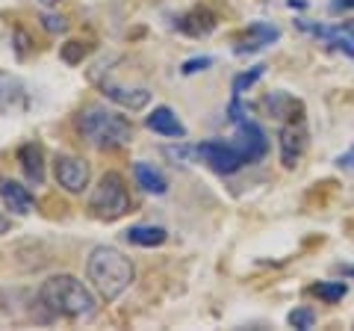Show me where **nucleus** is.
Instances as JSON below:
<instances>
[{"mask_svg": "<svg viewBox=\"0 0 354 331\" xmlns=\"http://www.w3.org/2000/svg\"><path fill=\"white\" fill-rule=\"evenodd\" d=\"M334 9H354V0H330Z\"/></svg>", "mask_w": 354, "mask_h": 331, "instance_id": "27", "label": "nucleus"}, {"mask_svg": "<svg viewBox=\"0 0 354 331\" xmlns=\"http://www.w3.org/2000/svg\"><path fill=\"white\" fill-rule=\"evenodd\" d=\"M133 178H136V184L151 195H165L169 193V178H165L153 163H142V160L133 163Z\"/></svg>", "mask_w": 354, "mask_h": 331, "instance_id": "18", "label": "nucleus"}, {"mask_svg": "<svg viewBox=\"0 0 354 331\" xmlns=\"http://www.w3.org/2000/svg\"><path fill=\"white\" fill-rule=\"evenodd\" d=\"M234 142L242 148V154H245L248 163H257V160H263L266 154H269V136H266V130L257 125V121L242 118L239 125H236Z\"/></svg>", "mask_w": 354, "mask_h": 331, "instance_id": "7", "label": "nucleus"}, {"mask_svg": "<svg viewBox=\"0 0 354 331\" xmlns=\"http://www.w3.org/2000/svg\"><path fill=\"white\" fill-rule=\"evenodd\" d=\"M278 142H281V163H283V169H295L298 157H301L304 148H307V130H304V125H301V121H290V125H283L281 134H278Z\"/></svg>", "mask_w": 354, "mask_h": 331, "instance_id": "9", "label": "nucleus"}, {"mask_svg": "<svg viewBox=\"0 0 354 331\" xmlns=\"http://www.w3.org/2000/svg\"><path fill=\"white\" fill-rule=\"evenodd\" d=\"M0 198H3L6 211L15 216H30L32 207H36V198L27 190L24 184H18L12 178H0Z\"/></svg>", "mask_w": 354, "mask_h": 331, "instance_id": "11", "label": "nucleus"}, {"mask_svg": "<svg viewBox=\"0 0 354 331\" xmlns=\"http://www.w3.org/2000/svg\"><path fill=\"white\" fill-rule=\"evenodd\" d=\"M130 193L124 186V178H121L118 172H106L101 175V181L88 195V211H92L95 219H101V222H115V219L127 216L130 213Z\"/></svg>", "mask_w": 354, "mask_h": 331, "instance_id": "4", "label": "nucleus"}, {"mask_svg": "<svg viewBox=\"0 0 354 331\" xmlns=\"http://www.w3.org/2000/svg\"><path fill=\"white\" fill-rule=\"evenodd\" d=\"M101 92L109 98V101H115L118 107L130 109V113H139V109H145L151 104V92L148 89H127V86H115V83H101Z\"/></svg>", "mask_w": 354, "mask_h": 331, "instance_id": "14", "label": "nucleus"}, {"mask_svg": "<svg viewBox=\"0 0 354 331\" xmlns=\"http://www.w3.org/2000/svg\"><path fill=\"white\" fill-rule=\"evenodd\" d=\"M39 302L57 316L88 319L97 311V299L88 287L74 275H50L39 287Z\"/></svg>", "mask_w": 354, "mask_h": 331, "instance_id": "2", "label": "nucleus"}, {"mask_svg": "<svg viewBox=\"0 0 354 331\" xmlns=\"http://www.w3.org/2000/svg\"><path fill=\"white\" fill-rule=\"evenodd\" d=\"M298 27L313 33L322 42H328L334 51H342L346 57L354 60V21H346V24H334V27H322V24H310V21H298Z\"/></svg>", "mask_w": 354, "mask_h": 331, "instance_id": "8", "label": "nucleus"}, {"mask_svg": "<svg viewBox=\"0 0 354 331\" xmlns=\"http://www.w3.org/2000/svg\"><path fill=\"white\" fill-rule=\"evenodd\" d=\"M337 166H339V169H354V145L346 151V154H339V160H337Z\"/></svg>", "mask_w": 354, "mask_h": 331, "instance_id": "26", "label": "nucleus"}, {"mask_svg": "<svg viewBox=\"0 0 354 331\" xmlns=\"http://www.w3.org/2000/svg\"><path fill=\"white\" fill-rule=\"evenodd\" d=\"M266 74V65H254V69H248V71H242V74H236L234 77V98H242L254 83L260 80V77Z\"/></svg>", "mask_w": 354, "mask_h": 331, "instance_id": "21", "label": "nucleus"}, {"mask_svg": "<svg viewBox=\"0 0 354 331\" xmlns=\"http://www.w3.org/2000/svg\"><path fill=\"white\" fill-rule=\"evenodd\" d=\"M346 293H348L346 281H319V284H313V296H319V299L328 302V305L339 302Z\"/></svg>", "mask_w": 354, "mask_h": 331, "instance_id": "20", "label": "nucleus"}, {"mask_svg": "<svg viewBox=\"0 0 354 331\" xmlns=\"http://www.w3.org/2000/svg\"><path fill=\"white\" fill-rule=\"evenodd\" d=\"M27 104V89L15 74L0 71V113H12Z\"/></svg>", "mask_w": 354, "mask_h": 331, "instance_id": "17", "label": "nucleus"}, {"mask_svg": "<svg viewBox=\"0 0 354 331\" xmlns=\"http://www.w3.org/2000/svg\"><path fill=\"white\" fill-rule=\"evenodd\" d=\"M195 157H201L218 175H234L242 166H248L245 154H242L236 142H225V139H207L201 145H195Z\"/></svg>", "mask_w": 354, "mask_h": 331, "instance_id": "5", "label": "nucleus"}, {"mask_svg": "<svg viewBox=\"0 0 354 331\" xmlns=\"http://www.w3.org/2000/svg\"><path fill=\"white\" fill-rule=\"evenodd\" d=\"M41 27L57 36V33L68 30V18H62V15H57V12H44V15H41Z\"/></svg>", "mask_w": 354, "mask_h": 331, "instance_id": "24", "label": "nucleus"}, {"mask_svg": "<svg viewBox=\"0 0 354 331\" xmlns=\"http://www.w3.org/2000/svg\"><path fill=\"white\" fill-rule=\"evenodd\" d=\"M86 53H88V45H83V42H65V45H62V60L68 65L83 62Z\"/></svg>", "mask_w": 354, "mask_h": 331, "instance_id": "22", "label": "nucleus"}, {"mask_svg": "<svg viewBox=\"0 0 354 331\" xmlns=\"http://www.w3.org/2000/svg\"><path fill=\"white\" fill-rule=\"evenodd\" d=\"M53 175H57V184L65 193L77 195L88 186V175H92V169H88V163L80 160V157H57V163H53Z\"/></svg>", "mask_w": 354, "mask_h": 331, "instance_id": "6", "label": "nucleus"}, {"mask_svg": "<svg viewBox=\"0 0 354 331\" xmlns=\"http://www.w3.org/2000/svg\"><path fill=\"white\" fill-rule=\"evenodd\" d=\"M77 130L80 136L88 142V145L101 148V151H115V148H124L130 145L133 139V125L124 118L106 109L101 104H92L86 107L80 116H77Z\"/></svg>", "mask_w": 354, "mask_h": 331, "instance_id": "3", "label": "nucleus"}, {"mask_svg": "<svg viewBox=\"0 0 354 331\" xmlns=\"http://www.w3.org/2000/svg\"><path fill=\"white\" fill-rule=\"evenodd\" d=\"M36 3H41L44 9H53V6H59V0H36Z\"/></svg>", "mask_w": 354, "mask_h": 331, "instance_id": "28", "label": "nucleus"}, {"mask_svg": "<svg viewBox=\"0 0 354 331\" xmlns=\"http://www.w3.org/2000/svg\"><path fill=\"white\" fill-rule=\"evenodd\" d=\"M216 60L213 57H195V60H186L183 65H180V71L183 74H195V71H204V69H209Z\"/></svg>", "mask_w": 354, "mask_h": 331, "instance_id": "25", "label": "nucleus"}, {"mask_svg": "<svg viewBox=\"0 0 354 331\" xmlns=\"http://www.w3.org/2000/svg\"><path fill=\"white\" fill-rule=\"evenodd\" d=\"M281 39V30L269 24V21H254V24H248V30L242 33V39H236L234 45V53H254V51H263L269 48L272 42Z\"/></svg>", "mask_w": 354, "mask_h": 331, "instance_id": "10", "label": "nucleus"}, {"mask_svg": "<svg viewBox=\"0 0 354 331\" xmlns=\"http://www.w3.org/2000/svg\"><path fill=\"white\" fill-rule=\"evenodd\" d=\"M145 125H148V130H153V134H160V136L186 139V125L177 118L171 107H153V113L145 118Z\"/></svg>", "mask_w": 354, "mask_h": 331, "instance_id": "13", "label": "nucleus"}, {"mask_svg": "<svg viewBox=\"0 0 354 331\" xmlns=\"http://www.w3.org/2000/svg\"><path fill=\"white\" fill-rule=\"evenodd\" d=\"M216 15L209 12L207 6H198V9H189L186 15H180L174 21V27L183 33V36H192V39H201V36H209L216 30Z\"/></svg>", "mask_w": 354, "mask_h": 331, "instance_id": "12", "label": "nucleus"}, {"mask_svg": "<svg viewBox=\"0 0 354 331\" xmlns=\"http://www.w3.org/2000/svg\"><path fill=\"white\" fill-rule=\"evenodd\" d=\"M18 163H21V172H24L27 184L32 186H41L44 181V157H41V148L36 142H24L18 148Z\"/></svg>", "mask_w": 354, "mask_h": 331, "instance_id": "16", "label": "nucleus"}, {"mask_svg": "<svg viewBox=\"0 0 354 331\" xmlns=\"http://www.w3.org/2000/svg\"><path fill=\"white\" fill-rule=\"evenodd\" d=\"M6 231H9V219L0 216V234H6Z\"/></svg>", "mask_w": 354, "mask_h": 331, "instance_id": "29", "label": "nucleus"}, {"mask_svg": "<svg viewBox=\"0 0 354 331\" xmlns=\"http://www.w3.org/2000/svg\"><path fill=\"white\" fill-rule=\"evenodd\" d=\"M124 240L133 242V246L153 249V246H162V242L169 240V231L160 228V225H130L124 231Z\"/></svg>", "mask_w": 354, "mask_h": 331, "instance_id": "19", "label": "nucleus"}, {"mask_svg": "<svg viewBox=\"0 0 354 331\" xmlns=\"http://www.w3.org/2000/svg\"><path fill=\"white\" fill-rule=\"evenodd\" d=\"M86 278L92 281L95 293L101 299L115 302L136 278V267H133V260L124 251H118L113 246H97L86 260Z\"/></svg>", "mask_w": 354, "mask_h": 331, "instance_id": "1", "label": "nucleus"}, {"mask_svg": "<svg viewBox=\"0 0 354 331\" xmlns=\"http://www.w3.org/2000/svg\"><path fill=\"white\" fill-rule=\"evenodd\" d=\"M266 109H269L272 118H281V121H301L304 116V104L290 92H269L266 95Z\"/></svg>", "mask_w": 354, "mask_h": 331, "instance_id": "15", "label": "nucleus"}, {"mask_svg": "<svg viewBox=\"0 0 354 331\" xmlns=\"http://www.w3.org/2000/svg\"><path fill=\"white\" fill-rule=\"evenodd\" d=\"M286 319H290V325L301 328V331H307V328H313V325H316V314L310 311V307H295V311L286 316Z\"/></svg>", "mask_w": 354, "mask_h": 331, "instance_id": "23", "label": "nucleus"}]
</instances>
